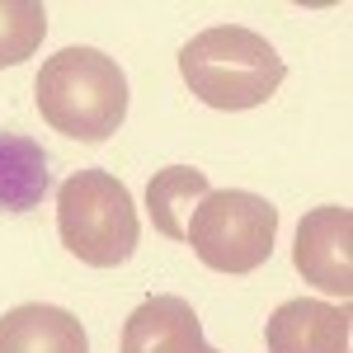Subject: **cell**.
Wrapping results in <instances>:
<instances>
[{
  "label": "cell",
  "instance_id": "obj_1",
  "mask_svg": "<svg viewBox=\"0 0 353 353\" xmlns=\"http://www.w3.org/2000/svg\"><path fill=\"white\" fill-rule=\"evenodd\" d=\"M33 94L48 128L76 141H109L128 118V76L109 52L94 48L52 52L38 71Z\"/></svg>",
  "mask_w": 353,
  "mask_h": 353
},
{
  "label": "cell",
  "instance_id": "obj_2",
  "mask_svg": "<svg viewBox=\"0 0 353 353\" xmlns=\"http://www.w3.org/2000/svg\"><path fill=\"white\" fill-rule=\"evenodd\" d=\"M179 71H184V85L203 104L226 113L259 109L288 76V66L273 52L269 38H259L254 28L241 24H217L189 38L184 52H179Z\"/></svg>",
  "mask_w": 353,
  "mask_h": 353
},
{
  "label": "cell",
  "instance_id": "obj_3",
  "mask_svg": "<svg viewBox=\"0 0 353 353\" xmlns=\"http://www.w3.org/2000/svg\"><path fill=\"white\" fill-rule=\"evenodd\" d=\"M57 231H61V245L90 269H113L132 259L137 236H141L132 193L104 170H76L57 189Z\"/></svg>",
  "mask_w": 353,
  "mask_h": 353
},
{
  "label": "cell",
  "instance_id": "obj_4",
  "mask_svg": "<svg viewBox=\"0 0 353 353\" xmlns=\"http://www.w3.org/2000/svg\"><path fill=\"white\" fill-rule=\"evenodd\" d=\"M278 236V208L245 189H208L193 208L189 236L193 254L217 273H254L273 254Z\"/></svg>",
  "mask_w": 353,
  "mask_h": 353
},
{
  "label": "cell",
  "instance_id": "obj_5",
  "mask_svg": "<svg viewBox=\"0 0 353 353\" xmlns=\"http://www.w3.org/2000/svg\"><path fill=\"white\" fill-rule=\"evenodd\" d=\"M292 264L301 269V278H311L330 297L344 301L353 292V212L344 203L316 208L297 221Z\"/></svg>",
  "mask_w": 353,
  "mask_h": 353
},
{
  "label": "cell",
  "instance_id": "obj_6",
  "mask_svg": "<svg viewBox=\"0 0 353 353\" xmlns=\"http://www.w3.org/2000/svg\"><path fill=\"white\" fill-rule=\"evenodd\" d=\"M264 339L269 353H353V311L344 301H283Z\"/></svg>",
  "mask_w": 353,
  "mask_h": 353
},
{
  "label": "cell",
  "instance_id": "obj_7",
  "mask_svg": "<svg viewBox=\"0 0 353 353\" xmlns=\"http://www.w3.org/2000/svg\"><path fill=\"white\" fill-rule=\"evenodd\" d=\"M123 353H208V339L184 297H146L123 325Z\"/></svg>",
  "mask_w": 353,
  "mask_h": 353
},
{
  "label": "cell",
  "instance_id": "obj_8",
  "mask_svg": "<svg viewBox=\"0 0 353 353\" xmlns=\"http://www.w3.org/2000/svg\"><path fill=\"white\" fill-rule=\"evenodd\" d=\"M0 353H90V339L66 306L28 301L0 316Z\"/></svg>",
  "mask_w": 353,
  "mask_h": 353
},
{
  "label": "cell",
  "instance_id": "obj_9",
  "mask_svg": "<svg viewBox=\"0 0 353 353\" xmlns=\"http://www.w3.org/2000/svg\"><path fill=\"white\" fill-rule=\"evenodd\" d=\"M48 184V151L19 132H0V212H33Z\"/></svg>",
  "mask_w": 353,
  "mask_h": 353
},
{
  "label": "cell",
  "instance_id": "obj_10",
  "mask_svg": "<svg viewBox=\"0 0 353 353\" xmlns=\"http://www.w3.org/2000/svg\"><path fill=\"white\" fill-rule=\"evenodd\" d=\"M208 174L193 170V165H165L161 174H151L146 184V208H151V226L170 236V241H184L189 236V217L193 208L208 198Z\"/></svg>",
  "mask_w": 353,
  "mask_h": 353
},
{
  "label": "cell",
  "instance_id": "obj_11",
  "mask_svg": "<svg viewBox=\"0 0 353 353\" xmlns=\"http://www.w3.org/2000/svg\"><path fill=\"white\" fill-rule=\"evenodd\" d=\"M48 10L38 0H0V66H19L43 48Z\"/></svg>",
  "mask_w": 353,
  "mask_h": 353
},
{
  "label": "cell",
  "instance_id": "obj_12",
  "mask_svg": "<svg viewBox=\"0 0 353 353\" xmlns=\"http://www.w3.org/2000/svg\"><path fill=\"white\" fill-rule=\"evenodd\" d=\"M208 353H217V349H212V344H208Z\"/></svg>",
  "mask_w": 353,
  "mask_h": 353
}]
</instances>
